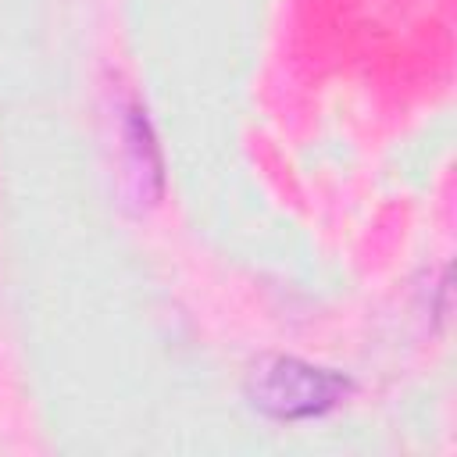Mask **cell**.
<instances>
[{
  "label": "cell",
  "mask_w": 457,
  "mask_h": 457,
  "mask_svg": "<svg viewBox=\"0 0 457 457\" xmlns=\"http://www.w3.org/2000/svg\"><path fill=\"white\" fill-rule=\"evenodd\" d=\"M353 382L332 368L307 364L300 357H264L246 378L250 403L275 421L321 418L350 396Z\"/></svg>",
  "instance_id": "cell-1"
},
{
  "label": "cell",
  "mask_w": 457,
  "mask_h": 457,
  "mask_svg": "<svg viewBox=\"0 0 457 457\" xmlns=\"http://www.w3.org/2000/svg\"><path fill=\"white\" fill-rule=\"evenodd\" d=\"M125 139H129V154H132V164H129V175L136 179L139 193H146V179H154L161 186V161H157V146L150 139V125L139 111H129V125H125Z\"/></svg>",
  "instance_id": "cell-2"
}]
</instances>
